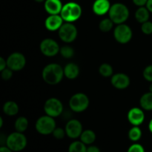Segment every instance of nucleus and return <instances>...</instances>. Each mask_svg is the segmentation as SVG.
<instances>
[{
    "label": "nucleus",
    "instance_id": "obj_1",
    "mask_svg": "<svg viewBox=\"0 0 152 152\" xmlns=\"http://www.w3.org/2000/svg\"><path fill=\"white\" fill-rule=\"evenodd\" d=\"M64 76V68L57 63L48 64L43 68L42 72L43 80L51 86L60 83Z\"/></svg>",
    "mask_w": 152,
    "mask_h": 152
},
{
    "label": "nucleus",
    "instance_id": "obj_2",
    "mask_svg": "<svg viewBox=\"0 0 152 152\" xmlns=\"http://www.w3.org/2000/svg\"><path fill=\"white\" fill-rule=\"evenodd\" d=\"M82 13H83V10L81 6L78 3L69 1L63 5L60 16L65 22H74L81 17Z\"/></svg>",
    "mask_w": 152,
    "mask_h": 152
},
{
    "label": "nucleus",
    "instance_id": "obj_3",
    "mask_svg": "<svg viewBox=\"0 0 152 152\" xmlns=\"http://www.w3.org/2000/svg\"><path fill=\"white\" fill-rule=\"evenodd\" d=\"M108 16L114 24L120 25L124 23L129 19V10L123 3H114L111 6Z\"/></svg>",
    "mask_w": 152,
    "mask_h": 152
},
{
    "label": "nucleus",
    "instance_id": "obj_4",
    "mask_svg": "<svg viewBox=\"0 0 152 152\" xmlns=\"http://www.w3.org/2000/svg\"><path fill=\"white\" fill-rule=\"evenodd\" d=\"M5 143L6 146L13 151H21L25 148L28 140L23 133L16 131L7 137Z\"/></svg>",
    "mask_w": 152,
    "mask_h": 152
},
{
    "label": "nucleus",
    "instance_id": "obj_5",
    "mask_svg": "<svg viewBox=\"0 0 152 152\" xmlns=\"http://www.w3.org/2000/svg\"><path fill=\"white\" fill-rule=\"evenodd\" d=\"M36 130L38 133L42 135H48L53 133L56 129V122L53 117L48 115L40 117L36 122Z\"/></svg>",
    "mask_w": 152,
    "mask_h": 152
},
{
    "label": "nucleus",
    "instance_id": "obj_6",
    "mask_svg": "<svg viewBox=\"0 0 152 152\" xmlns=\"http://www.w3.org/2000/svg\"><path fill=\"white\" fill-rule=\"evenodd\" d=\"M89 103V98L86 94L77 93L70 99L69 107L74 112L81 113L88 108Z\"/></svg>",
    "mask_w": 152,
    "mask_h": 152
},
{
    "label": "nucleus",
    "instance_id": "obj_7",
    "mask_svg": "<svg viewBox=\"0 0 152 152\" xmlns=\"http://www.w3.org/2000/svg\"><path fill=\"white\" fill-rule=\"evenodd\" d=\"M59 37L65 43L73 42L78 35L77 28L72 22H65L58 31Z\"/></svg>",
    "mask_w": 152,
    "mask_h": 152
},
{
    "label": "nucleus",
    "instance_id": "obj_8",
    "mask_svg": "<svg viewBox=\"0 0 152 152\" xmlns=\"http://www.w3.org/2000/svg\"><path fill=\"white\" fill-rule=\"evenodd\" d=\"M133 32L130 27L126 24H120L114 30V37L120 44H126L132 40Z\"/></svg>",
    "mask_w": 152,
    "mask_h": 152
},
{
    "label": "nucleus",
    "instance_id": "obj_9",
    "mask_svg": "<svg viewBox=\"0 0 152 152\" xmlns=\"http://www.w3.org/2000/svg\"><path fill=\"white\" fill-rule=\"evenodd\" d=\"M44 111L50 117H57L63 112V105L57 98H50L45 102Z\"/></svg>",
    "mask_w": 152,
    "mask_h": 152
},
{
    "label": "nucleus",
    "instance_id": "obj_10",
    "mask_svg": "<svg viewBox=\"0 0 152 152\" xmlns=\"http://www.w3.org/2000/svg\"><path fill=\"white\" fill-rule=\"evenodd\" d=\"M39 48L42 54L49 57L56 56L60 50V48L57 42L50 38L43 39L40 43Z\"/></svg>",
    "mask_w": 152,
    "mask_h": 152
},
{
    "label": "nucleus",
    "instance_id": "obj_11",
    "mask_svg": "<svg viewBox=\"0 0 152 152\" xmlns=\"http://www.w3.org/2000/svg\"><path fill=\"white\" fill-rule=\"evenodd\" d=\"M26 65L25 56L20 52L11 53L7 59V67L13 71H19L24 68Z\"/></svg>",
    "mask_w": 152,
    "mask_h": 152
},
{
    "label": "nucleus",
    "instance_id": "obj_12",
    "mask_svg": "<svg viewBox=\"0 0 152 152\" xmlns=\"http://www.w3.org/2000/svg\"><path fill=\"white\" fill-rule=\"evenodd\" d=\"M65 130L66 135L71 139H77L80 137L83 132L82 123L76 119L70 120L66 123Z\"/></svg>",
    "mask_w": 152,
    "mask_h": 152
},
{
    "label": "nucleus",
    "instance_id": "obj_13",
    "mask_svg": "<svg viewBox=\"0 0 152 152\" xmlns=\"http://www.w3.org/2000/svg\"><path fill=\"white\" fill-rule=\"evenodd\" d=\"M111 83L115 88L123 90L127 88L130 86L131 80L127 74L123 73H117L111 77Z\"/></svg>",
    "mask_w": 152,
    "mask_h": 152
},
{
    "label": "nucleus",
    "instance_id": "obj_14",
    "mask_svg": "<svg viewBox=\"0 0 152 152\" xmlns=\"http://www.w3.org/2000/svg\"><path fill=\"white\" fill-rule=\"evenodd\" d=\"M127 117L131 124L134 126H139L145 120V114L141 108L134 107L129 110Z\"/></svg>",
    "mask_w": 152,
    "mask_h": 152
},
{
    "label": "nucleus",
    "instance_id": "obj_15",
    "mask_svg": "<svg viewBox=\"0 0 152 152\" xmlns=\"http://www.w3.org/2000/svg\"><path fill=\"white\" fill-rule=\"evenodd\" d=\"M64 20L60 14L50 15L45 21V26L46 29L50 31H59L64 23Z\"/></svg>",
    "mask_w": 152,
    "mask_h": 152
},
{
    "label": "nucleus",
    "instance_id": "obj_16",
    "mask_svg": "<svg viewBox=\"0 0 152 152\" xmlns=\"http://www.w3.org/2000/svg\"><path fill=\"white\" fill-rule=\"evenodd\" d=\"M111 6L109 0H95L92 5V10L97 16H103L108 13Z\"/></svg>",
    "mask_w": 152,
    "mask_h": 152
},
{
    "label": "nucleus",
    "instance_id": "obj_17",
    "mask_svg": "<svg viewBox=\"0 0 152 152\" xmlns=\"http://www.w3.org/2000/svg\"><path fill=\"white\" fill-rule=\"evenodd\" d=\"M62 7H63V4L61 0H45V10L50 15L60 14Z\"/></svg>",
    "mask_w": 152,
    "mask_h": 152
},
{
    "label": "nucleus",
    "instance_id": "obj_18",
    "mask_svg": "<svg viewBox=\"0 0 152 152\" xmlns=\"http://www.w3.org/2000/svg\"><path fill=\"white\" fill-rule=\"evenodd\" d=\"M64 74L69 80H74L80 74V68L74 62H69L64 68Z\"/></svg>",
    "mask_w": 152,
    "mask_h": 152
},
{
    "label": "nucleus",
    "instance_id": "obj_19",
    "mask_svg": "<svg viewBox=\"0 0 152 152\" xmlns=\"http://www.w3.org/2000/svg\"><path fill=\"white\" fill-rule=\"evenodd\" d=\"M134 16L138 22L142 24L149 19L150 11L146 7H139V8L135 12Z\"/></svg>",
    "mask_w": 152,
    "mask_h": 152
},
{
    "label": "nucleus",
    "instance_id": "obj_20",
    "mask_svg": "<svg viewBox=\"0 0 152 152\" xmlns=\"http://www.w3.org/2000/svg\"><path fill=\"white\" fill-rule=\"evenodd\" d=\"M3 111L7 116H15L19 112V105L13 101H7L3 105Z\"/></svg>",
    "mask_w": 152,
    "mask_h": 152
},
{
    "label": "nucleus",
    "instance_id": "obj_21",
    "mask_svg": "<svg viewBox=\"0 0 152 152\" xmlns=\"http://www.w3.org/2000/svg\"><path fill=\"white\" fill-rule=\"evenodd\" d=\"M80 140L86 145H91L96 140V134L91 129L83 131L80 135Z\"/></svg>",
    "mask_w": 152,
    "mask_h": 152
},
{
    "label": "nucleus",
    "instance_id": "obj_22",
    "mask_svg": "<svg viewBox=\"0 0 152 152\" xmlns=\"http://www.w3.org/2000/svg\"><path fill=\"white\" fill-rule=\"evenodd\" d=\"M140 105L145 111H152V93L147 92L144 94L140 99Z\"/></svg>",
    "mask_w": 152,
    "mask_h": 152
},
{
    "label": "nucleus",
    "instance_id": "obj_23",
    "mask_svg": "<svg viewBox=\"0 0 152 152\" xmlns=\"http://www.w3.org/2000/svg\"><path fill=\"white\" fill-rule=\"evenodd\" d=\"M15 129L16 132L23 133L27 130L28 127V120L25 117H19L15 121Z\"/></svg>",
    "mask_w": 152,
    "mask_h": 152
},
{
    "label": "nucleus",
    "instance_id": "obj_24",
    "mask_svg": "<svg viewBox=\"0 0 152 152\" xmlns=\"http://www.w3.org/2000/svg\"><path fill=\"white\" fill-rule=\"evenodd\" d=\"M142 131H141L140 128L139 126H134L132 129L129 130L128 136L130 140L133 141V142H137L138 140L141 139L142 137Z\"/></svg>",
    "mask_w": 152,
    "mask_h": 152
},
{
    "label": "nucleus",
    "instance_id": "obj_25",
    "mask_svg": "<svg viewBox=\"0 0 152 152\" xmlns=\"http://www.w3.org/2000/svg\"><path fill=\"white\" fill-rule=\"evenodd\" d=\"M68 152H87V147L81 140L74 141L70 144Z\"/></svg>",
    "mask_w": 152,
    "mask_h": 152
},
{
    "label": "nucleus",
    "instance_id": "obj_26",
    "mask_svg": "<svg viewBox=\"0 0 152 152\" xmlns=\"http://www.w3.org/2000/svg\"><path fill=\"white\" fill-rule=\"evenodd\" d=\"M99 73L103 77H110L113 76L114 69L110 64L103 63L99 66Z\"/></svg>",
    "mask_w": 152,
    "mask_h": 152
},
{
    "label": "nucleus",
    "instance_id": "obj_27",
    "mask_svg": "<svg viewBox=\"0 0 152 152\" xmlns=\"http://www.w3.org/2000/svg\"><path fill=\"white\" fill-rule=\"evenodd\" d=\"M114 22L110 18H105L102 19L99 24V28L102 32H109L114 26Z\"/></svg>",
    "mask_w": 152,
    "mask_h": 152
},
{
    "label": "nucleus",
    "instance_id": "obj_28",
    "mask_svg": "<svg viewBox=\"0 0 152 152\" xmlns=\"http://www.w3.org/2000/svg\"><path fill=\"white\" fill-rule=\"evenodd\" d=\"M61 56L65 59H70L73 57L74 55V50L72 47L69 45H64L60 48L59 50Z\"/></svg>",
    "mask_w": 152,
    "mask_h": 152
},
{
    "label": "nucleus",
    "instance_id": "obj_29",
    "mask_svg": "<svg viewBox=\"0 0 152 152\" xmlns=\"http://www.w3.org/2000/svg\"><path fill=\"white\" fill-rule=\"evenodd\" d=\"M141 31L145 35L152 34V22L150 21H147L142 23L141 26Z\"/></svg>",
    "mask_w": 152,
    "mask_h": 152
},
{
    "label": "nucleus",
    "instance_id": "obj_30",
    "mask_svg": "<svg viewBox=\"0 0 152 152\" xmlns=\"http://www.w3.org/2000/svg\"><path fill=\"white\" fill-rule=\"evenodd\" d=\"M142 75L146 81L152 83V65L145 67V69L143 70Z\"/></svg>",
    "mask_w": 152,
    "mask_h": 152
},
{
    "label": "nucleus",
    "instance_id": "obj_31",
    "mask_svg": "<svg viewBox=\"0 0 152 152\" xmlns=\"http://www.w3.org/2000/svg\"><path fill=\"white\" fill-rule=\"evenodd\" d=\"M52 134L56 139L62 140L65 137L66 132H65V130H64L62 128H56L53 132V133H52Z\"/></svg>",
    "mask_w": 152,
    "mask_h": 152
},
{
    "label": "nucleus",
    "instance_id": "obj_32",
    "mask_svg": "<svg viewBox=\"0 0 152 152\" xmlns=\"http://www.w3.org/2000/svg\"><path fill=\"white\" fill-rule=\"evenodd\" d=\"M127 152H145V148L139 143H134L130 145Z\"/></svg>",
    "mask_w": 152,
    "mask_h": 152
},
{
    "label": "nucleus",
    "instance_id": "obj_33",
    "mask_svg": "<svg viewBox=\"0 0 152 152\" xmlns=\"http://www.w3.org/2000/svg\"><path fill=\"white\" fill-rule=\"evenodd\" d=\"M13 76V71L11 69H10L9 68H4L3 71H1V77L2 78V80H9Z\"/></svg>",
    "mask_w": 152,
    "mask_h": 152
},
{
    "label": "nucleus",
    "instance_id": "obj_34",
    "mask_svg": "<svg viewBox=\"0 0 152 152\" xmlns=\"http://www.w3.org/2000/svg\"><path fill=\"white\" fill-rule=\"evenodd\" d=\"M132 1L135 5L138 6V7H143V6L146 5L148 0H132Z\"/></svg>",
    "mask_w": 152,
    "mask_h": 152
},
{
    "label": "nucleus",
    "instance_id": "obj_35",
    "mask_svg": "<svg viewBox=\"0 0 152 152\" xmlns=\"http://www.w3.org/2000/svg\"><path fill=\"white\" fill-rule=\"evenodd\" d=\"M7 67V60L3 57H0V71H3Z\"/></svg>",
    "mask_w": 152,
    "mask_h": 152
},
{
    "label": "nucleus",
    "instance_id": "obj_36",
    "mask_svg": "<svg viewBox=\"0 0 152 152\" xmlns=\"http://www.w3.org/2000/svg\"><path fill=\"white\" fill-rule=\"evenodd\" d=\"M87 152H100V149L96 145H90L87 147Z\"/></svg>",
    "mask_w": 152,
    "mask_h": 152
},
{
    "label": "nucleus",
    "instance_id": "obj_37",
    "mask_svg": "<svg viewBox=\"0 0 152 152\" xmlns=\"http://www.w3.org/2000/svg\"><path fill=\"white\" fill-rule=\"evenodd\" d=\"M145 7L148 8V10H149L150 13H152V0H148Z\"/></svg>",
    "mask_w": 152,
    "mask_h": 152
},
{
    "label": "nucleus",
    "instance_id": "obj_38",
    "mask_svg": "<svg viewBox=\"0 0 152 152\" xmlns=\"http://www.w3.org/2000/svg\"><path fill=\"white\" fill-rule=\"evenodd\" d=\"M0 152H13V151H12V150H10L7 146H1L0 147Z\"/></svg>",
    "mask_w": 152,
    "mask_h": 152
},
{
    "label": "nucleus",
    "instance_id": "obj_39",
    "mask_svg": "<svg viewBox=\"0 0 152 152\" xmlns=\"http://www.w3.org/2000/svg\"><path fill=\"white\" fill-rule=\"evenodd\" d=\"M148 129H149L150 132L152 133V119L150 120L149 122V124H148Z\"/></svg>",
    "mask_w": 152,
    "mask_h": 152
},
{
    "label": "nucleus",
    "instance_id": "obj_40",
    "mask_svg": "<svg viewBox=\"0 0 152 152\" xmlns=\"http://www.w3.org/2000/svg\"><path fill=\"white\" fill-rule=\"evenodd\" d=\"M2 126H3V119L2 117H0V128L2 127Z\"/></svg>",
    "mask_w": 152,
    "mask_h": 152
},
{
    "label": "nucleus",
    "instance_id": "obj_41",
    "mask_svg": "<svg viewBox=\"0 0 152 152\" xmlns=\"http://www.w3.org/2000/svg\"><path fill=\"white\" fill-rule=\"evenodd\" d=\"M149 91L152 93V83H151V84L149 86Z\"/></svg>",
    "mask_w": 152,
    "mask_h": 152
},
{
    "label": "nucleus",
    "instance_id": "obj_42",
    "mask_svg": "<svg viewBox=\"0 0 152 152\" xmlns=\"http://www.w3.org/2000/svg\"><path fill=\"white\" fill-rule=\"evenodd\" d=\"M34 1H36L37 2H42V1H45V0H34Z\"/></svg>",
    "mask_w": 152,
    "mask_h": 152
},
{
    "label": "nucleus",
    "instance_id": "obj_43",
    "mask_svg": "<svg viewBox=\"0 0 152 152\" xmlns=\"http://www.w3.org/2000/svg\"><path fill=\"white\" fill-rule=\"evenodd\" d=\"M151 59H152V57H151Z\"/></svg>",
    "mask_w": 152,
    "mask_h": 152
}]
</instances>
